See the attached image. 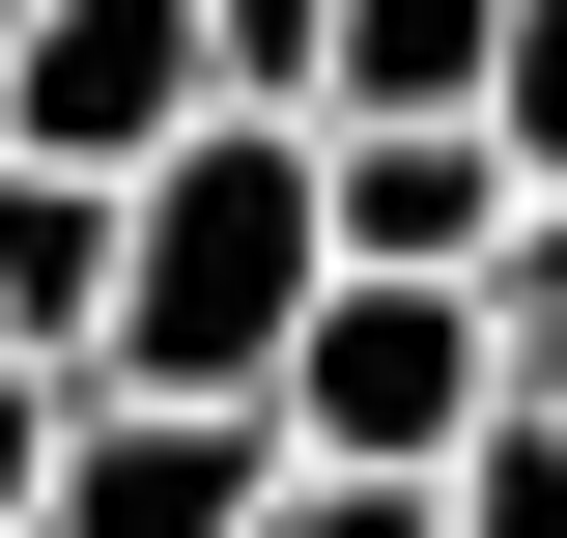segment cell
I'll return each instance as SVG.
<instances>
[{"instance_id": "8fae6325", "label": "cell", "mask_w": 567, "mask_h": 538, "mask_svg": "<svg viewBox=\"0 0 567 538\" xmlns=\"http://www.w3.org/2000/svg\"><path fill=\"white\" fill-rule=\"evenodd\" d=\"M256 538H454V482H369V454H284Z\"/></svg>"}, {"instance_id": "7a4b0ae2", "label": "cell", "mask_w": 567, "mask_h": 538, "mask_svg": "<svg viewBox=\"0 0 567 538\" xmlns=\"http://www.w3.org/2000/svg\"><path fill=\"white\" fill-rule=\"evenodd\" d=\"M483 397H511V340H483V283H425V256H341L312 312H284V369H256L284 454H369V482H454Z\"/></svg>"}, {"instance_id": "30bf717a", "label": "cell", "mask_w": 567, "mask_h": 538, "mask_svg": "<svg viewBox=\"0 0 567 538\" xmlns=\"http://www.w3.org/2000/svg\"><path fill=\"white\" fill-rule=\"evenodd\" d=\"M454 538H567V397H483V454H454Z\"/></svg>"}, {"instance_id": "5b68a950", "label": "cell", "mask_w": 567, "mask_h": 538, "mask_svg": "<svg viewBox=\"0 0 567 538\" xmlns=\"http://www.w3.org/2000/svg\"><path fill=\"white\" fill-rule=\"evenodd\" d=\"M312 199H341V256L483 283V227H511V142H483V114H312Z\"/></svg>"}, {"instance_id": "8992f818", "label": "cell", "mask_w": 567, "mask_h": 538, "mask_svg": "<svg viewBox=\"0 0 567 538\" xmlns=\"http://www.w3.org/2000/svg\"><path fill=\"white\" fill-rule=\"evenodd\" d=\"M114 340V170L0 142V369H85Z\"/></svg>"}, {"instance_id": "52a82bcc", "label": "cell", "mask_w": 567, "mask_h": 538, "mask_svg": "<svg viewBox=\"0 0 567 538\" xmlns=\"http://www.w3.org/2000/svg\"><path fill=\"white\" fill-rule=\"evenodd\" d=\"M483 29L511 0H312V85L284 114H483Z\"/></svg>"}, {"instance_id": "3957f363", "label": "cell", "mask_w": 567, "mask_h": 538, "mask_svg": "<svg viewBox=\"0 0 567 538\" xmlns=\"http://www.w3.org/2000/svg\"><path fill=\"white\" fill-rule=\"evenodd\" d=\"M284 425L256 397H142V369H58V454H29V538H256Z\"/></svg>"}, {"instance_id": "6da1fadb", "label": "cell", "mask_w": 567, "mask_h": 538, "mask_svg": "<svg viewBox=\"0 0 567 538\" xmlns=\"http://www.w3.org/2000/svg\"><path fill=\"white\" fill-rule=\"evenodd\" d=\"M312 283H341L312 114H284V85H227V114H171V142L114 170V340H85V369H142V397H256Z\"/></svg>"}, {"instance_id": "7c38bea8", "label": "cell", "mask_w": 567, "mask_h": 538, "mask_svg": "<svg viewBox=\"0 0 567 538\" xmlns=\"http://www.w3.org/2000/svg\"><path fill=\"white\" fill-rule=\"evenodd\" d=\"M227 29V85H312V0H199Z\"/></svg>"}, {"instance_id": "9c48e42d", "label": "cell", "mask_w": 567, "mask_h": 538, "mask_svg": "<svg viewBox=\"0 0 567 538\" xmlns=\"http://www.w3.org/2000/svg\"><path fill=\"white\" fill-rule=\"evenodd\" d=\"M483 340H511V397H567V199L483 227Z\"/></svg>"}, {"instance_id": "277c9868", "label": "cell", "mask_w": 567, "mask_h": 538, "mask_svg": "<svg viewBox=\"0 0 567 538\" xmlns=\"http://www.w3.org/2000/svg\"><path fill=\"white\" fill-rule=\"evenodd\" d=\"M171 114H227V29H199V0H0V142L142 170Z\"/></svg>"}, {"instance_id": "5bb4252c", "label": "cell", "mask_w": 567, "mask_h": 538, "mask_svg": "<svg viewBox=\"0 0 567 538\" xmlns=\"http://www.w3.org/2000/svg\"><path fill=\"white\" fill-rule=\"evenodd\" d=\"M0 538H29V510H0Z\"/></svg>"}, {"instance_id": "ba28073f", "label": "cell", "mask_w": 567, "mask_h": 538, "mask_svg": "<svg viewBox=\"0 0 567 538\" xmlns=\"http://www.w3.org/2000/svg\"><path fill=\"white\" fill-rule=\"evenodd\" d=\"M483 142H511V199H567V0L483 29Z\"/></svg>"}, {"instance_id": "4fadbf2b", "label": "cell", "mask_w": 567, "mask_h": 538, "mask_svg": "<svg viewBox=\"0 0 567 538\" xmlns=\"http://www.w3.org/2000/svg\"><path fill=\"white\" fill-rule=\"evenodd\" d=\"M29 454H58V369H0V510H29Z\"/></svg>"}]
</instances>
